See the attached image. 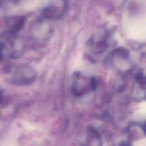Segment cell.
<instances>
[{"label": "cell", "mask_w": 146, "mask_h": 146, "mask_svg": "<svg viewBox=\"0 0 146 146\" xmlns=\"http://www.w3.org/2000/svg\"><path fill=\"white\" fill-rule=\"evenodd\" d=\"M4 1V0H0V5L2 3V2H3Z\"/></svg>", "instance_id": "obj_7"}, {"label": "cell", "mask_w": 146, "mask_h": 146, "mask_svg": "<svg viewBox=\"0 0 146 146\" xmlns=\"http://www.w3.org/2000/svg\"><path fill=\"white\" fill-rule=\"evenodd\" d=\"M108 47L106 35H94L91 37L87 42V47L94 55H101Z\"/></svg>", "instance_id": "obj_2"}, {"label": "cell", "mask_w": 146, "mask_h": 146, "mask_svg": "<svg viewBox=\"0 0 146 146\" xmlns=\"http://www.w3.org/2000/svg\"><path fill=\"white\" fill-rule=\"evenodd\" d=\"M86 142H90L91 145H100L101 142L100 135L94 128H87L86 135Z\"/></svg>", "instance_id": "obj_4"}, {"label": "cell", "mask_w": 146, "mask_h": 146, "mask_svg": "<svg viewBox=\"0 0 146 146\" xmlns=\"http://www.w3.org/2000/svg\"><path fill=\"white\" fill-rule=\"evenodd\" d=\"M43 15L46 19H55V18L59 17V14L55 6H49L45 8Z\"/></svg>", "instance_id": "obj_6"}, {"label": "cell", "mask_w": 146, "mask_h": 146, "mask_svg": "<svg viewBox=\"0 0 146 146\" xmlns=\"http://www.w3.org/2000/svg\"><path fill=\"white\" fill-rule=\"evenodd\" d=\"M98 86V81L95 78L84 76L81 72L72 74L71 90L72 95L77 98L81 97L94 91Z\"/></svg>", "instance_id": "obj_1"}, {"label": "cell", "mask_w": 146, "mask_h": 146, "mask_svg": "<svg viewBox=\"0 0 146 146\" xmlns=\"http://www.w3.org/2000/svg\"><path fill=\"white\" fill-rule=\"evenodd\" d=\"M17 82L22 84L33 83L36 79V72L34 68L27 65L22 66L18 70Z\"/></svg>", "instance_id": "obj_3"}, {"label": "cell", "mask_w": 146, "mask_h": 146, "mask_svg": "<svg viewBox=\"0 0 146 146\" xmlns=\"http://www.w3.org/2000/svg\"><path fill=\"white\" fill-rule=\"evenodd\" d=\"M9 21L11 22L12 30L14 31H18L23 27L25 22V18L23 16H16L10 18Z\"/></svg>", "instance_id": "obj_5"}]
</instances>
